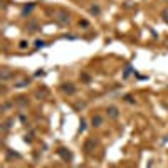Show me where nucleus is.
Here are the masks:
<instances>
[{
	"label": "nucleus",
	"instance_id": "f257e3e1",
	"mask_svg": "<svg viewBox=\"0 0 168 168\" xmlns=\"http://www.w3.org/2000/svg\"><path fill=\"white\" fill-rule=\"evenodd\" d=\"M56 20L59 22L61 25H67V24L71 22L69 14H67L66 10H57V14H56Z\"/></svg>",
	"mask_w": 168,
	"mask_h": 168
},
{
	"label": "nucleus",
	"instance_id": "f03ea898",
	"mask_svg": "<svg viewBox=\"0 0 168 168\" xmlns=\"http://www.w3.org/2000/svg\"><path fill=\"white\" fill-rule=\"evenodd\" d=\"M119 114H121V111H119L118 106H114V104H109L108 108H106V116L109 119H118Z\"/></svg>",
	"mask_w": 168,
	"mask_h": 168
},
{
	"label": "nucleus",
	"instance_id": "7ed1b4c3",
	"mask_svg": "<svg viewBox=\"0 0 168 168\" xmlns=\"http://www.w3.org/2000/svg\"><path fill=\"white\" fill-rule=\"evenodd\" d=\"M96 145H98V141H96L94 138L86 139V143H84V151H86V153H91V151H94Z\"/></svg>",
	"mask_w": 168,
	"mask_h": 168
},
{
	"label": "nucleus",
	"instance_id": "20e7f679",
	"mask_svg": "<svg viewBox=\"0 0 168 168\" xmlns=\"http://www.w3.org/2000/svg\"><path fill=\"white\" fill-rule=\"evenodd\" d=\"M103 123H104V119H103L101 114H93V118H91V126H93V128L103 126Z\"/></svg>",
	"mask_w": 168,
	"mask_h": 168
},
{
	"label": "nucleus",
	"instance_id": "39448f33",
	"mask_svg": "<svg viewBox=\"0 0 168 168\" xmlns=\"http://www.w3.org/2000/svg\"><path fill=\"white\" fill-rule=\"evenodd\" d=\"M59 155L62 156L64 161H72V153H71V150L67 148H59Z\"/></svg>",
	"mask_w": 168,
	"mask_h": 168
},
{
	"label": "nucleus",
	"instance_id": "423d86ee",
	"mask_svg": "<svg viewBox=\"0 0 168 168\" xmlns=\"http://www.w3.org/2000/svg\"><path fill=\"white\" fill-rule=\"evenodd\" d=\"M61 89H62L66 94H74V93H76V86H74L72 82H64V84L61 86Z\"/></svg>",
	"mask_w": 168,
	"mask_h": 168
},
{
	"label": "nucleus",
	"instance_id": "0eeeda50",
	"mask_svg": "<svg viewBox=\"0 0 168 168\" xmlns=\"http://www.w3.org/2000/svg\"><path fill=\"white\" fill-rule=\"evenodd\" d=\"M12 76H14V72H12L10 69H7V67H3V69L0 71V79L3 81V82H5V81H9Z\"/></svg>",
	"mask_w": 168,
	"mask_h": 168
},
{
	"label": "nucleus",
	"instance_id": "6e6552de",
	"mask_svg": "<svg viewBox=\"0 0 168 168\" xmlns=\"http://www.w3.org/2000/svg\"><path fill=\"white\" fill-rule=\"evenodd\" d=\"M27 32H37V30L40 29L39 22H35V20H30V22H27Z\"/></svg>",
	"mask_w": 168,
	"mask_h": 168
},
{
	"label": "nucleus",
	"instance_id": "1a4fd4ad",
	"mask_svg": "<svg viewBox=\"0 0 168 168\" xmlns=\"http://www.w3.org/2000/svg\"><path fill=\"white\" fill-rule=\"evenodd\" d=\"M89 14L94 15V17L101 15V7H99V5H91V7H89Z\"/></svg>",
	"mask_w": 168,
	"mask_h": 168
},
{
	"label": "nucleus",
	"instance_id": "9d476101",
	"mask_svg": "<svg viewBox=\"0 0 168 168\" xmlns=\"http://www.w3.org/2000/svg\"><path fill=\"white\" fill-rule=\"evenodd\" d=\"M12 108H14V103H10V101H3L2 103V111L3 113H9Z\"/></svg>",
	"mask_w": 168,
	"mask_h": 168
},
{
	"label": "nucleus",
	"instance_id": "9b49d317",
	"mask_svg": "<svg viewBox=\"0 0 168 168\" xmlns=\"http://www.w3.org/2000/svg\"><path fill=\"white\" fill-rule=\"evenodd\" d=\"M34 7H35V3H29V5H25V7L22 9V15H29L30 12L34 10Z\"/></svg>",
	"mask_w": 168,
	"mask_h": 168
},
{
	"label": "nucleus",
	"instance_id": "f8f14e48",
	"mask_svg": "<svg viewBox=\"0 0 168 168\" xmlns=\"http://www.w3.org/2000/svg\"><path fill=\"white\" fill-rule=\"evenodd\" d=\"M17 104H19L20 108H25V106H27V99H24V96H19V99H17Z\"/></svg>",
	"mask_w": 168,
	"mask_h": 168
},
{
	"label": "nucleus",
	"instance_id": "ddd939ff",
	"mask_svg": "<svg viewBox=\"0 0 168 168\" xmlns=\"http://www.w3.org/2000/svg\"><path fill=\"white\" fill-rule=\"evenodd\" d=\"M19 49L20 50L29 49V42H27V40H20V42H19Z\"/></svg>",
	"mask_w": 168,
	"mask_h": 168
},
{
	"label": "nucleus",
	"instance_id": "4468645a",
	"mask_svg": "<svg viewBox=\"0 0 168 168\" xmlns=\"http://www.w3.org/2000/svg\"><path fill=\"white\" fill-rule=\"evenodd\" d=\"M34 46H35V49H40V47H44V46H47V44H46V40H40V39H37V40H35V44H34Z\"/></svg>",
	"mask_w": 168,
	"mask_h": 168
},
{
	"label": "nucleus",
	"instance_id": "2eb2a0df",
	"mask_svg": "<svg viewBox=\"0 0 168 168\" xmlns=\"http://www.w3.org/2000/svg\"><path fill=\"white\" fill-rule=\"evenodd\" d=\"M161 19H163L168 24V7H165V9L161 10Z\"/></svg>",
	"mask_w": 168,
	"mask_h": 168
},
{
	"label": "nucleus",
	"instance_id": "dca6fc26",
	"mask_svg": "<svg viewBox=\"0 0 168 168\" xmlns=\"http://www.w3.org/2000/svg\"><path fill=\"white\" fill-rule=\"evenodd\" d=\"M123 99H124L126 103H129V104H135V103H136V101H135V98H133L131 94H126V96H124Z\"/></svg>",
	"mask_w": 168,
	"mask_h": 168
},
{
	"label": "nucleus",
	"instance_id": "f3484780",
	"mask_svg": "<svg viewBox=\"0 0 168 168\" xmlns=\"http://www.w3.org/2000/svg\"><path fill=\"white\" fill-rule=\"evenodd\" d=\"M7 158H9V160L17 158V160H19V158H20V155H19V153H12V151H7Z\"/></svg>",
	"mask_w": 168,
	"mask_h": 168
},
{
	"label": "nucleus",
	"instance_id": "a211bd4d",
	"mask_svg": "<svg viewBox=\"0 0 168 168\" xmlns=\"http://www.w3.org/2000/svg\"><path fill=\"white\" fill-rule=\"evenodd\" d=\"M29 79H25V81H20L19 84H15V88H25V86H29Z\"/></svg>",
	"mask_w": 168,
	"mask_h": 168
},
{
	"label": "nucleus",
	"instance_id": "6ab92c4d",
	"mask_svg": "<svg viewBox=\"0 0 168 168\" xmlns=\"http://www.w3.org/2000/svg\"><path fill=\"white\" fill-rule=\"evenodd\" d=\"M81 79H82V81H89L91 78H89V74H86V72H82V74H81Z\"/></svg>",
	"mask_w": 168,
	"mask_h": 168
},
{
	"label": "nucleus",
	"instance_id": "aec40b11",
	"mask_svg": "<svg viewBox=\"0 0 168 168\" xmlns=\"http://www.w3.org/2000/svg\"><path fill=\"white\" fill-rule=\"evenodd\" d=\"M84 106H86L84 103H76V104H74V108L76 109H81V108H84Z\"/></svg>",
	"mask_w": 168,
	"mask_h": 168
},
{
	"label": "nucleus",
	"instance_id": "412c9836",
	"mask_svg": "<svg viewBox=\"0 0 168 168\" xmlns=\"http://www.w3.org/2000/svg\"><path fill=\"white\" fill-rule=\"evenodd\" d=\"M131 71H133L131 67H126V71H124V78H128L129 74H131Z\"/></svg>",
	"mask_w": 168,
	"mask_h": 168
},
{
	"label": "nucleus",
	"instance_id": "4be33fe9",
	"mask_svg": "<svg viewBox=\"0 0 168 168\" xmlns=\"http://www.w3.org/2000/svg\"><path fill=\"white\" fill-rule=\"evenodd\" d=\"M84 124H86V121H84V119H81V133L86 129V126H84Z\"/></svg>",
	"mask_w": 168,
	"mask_h": 168
},
{
	"label": "nucleus",
	"instance_id": "5701e85b",
	"mask_svg": "<svg viewBox=\"0 0 168 168\" xmlns=\"http://www.w3.org/2000/svg\"><path fill=\"white\" fill-rule=\"evenodd\" d=\"M19 118H20V121H22V123H25V121H27V118H25V114H20Z\"/></svg>",
	"mask_w": 168,
	"mask_h": 168
}]
</instances>
